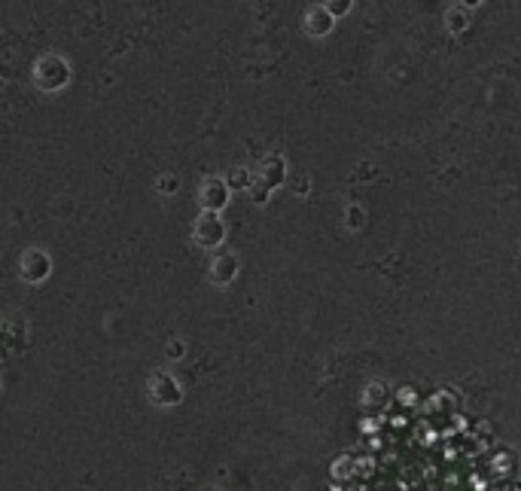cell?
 <instances>
[{
    "label": "cell",
    "mask_w": 521,
    "mask_h": 491,
    "mask_svg": "<svg viewBox=\"0 0 521 491\" xmlns=\"http://www.w3.org/2000/svg\"><path fill=\"white\" fill-rule=\"evenodd\" d=\"M71 64L61 55H43L34 64V83L40 92H61L71 83Z\"/></svg>",
    "instance_id": "obj_1"
},
{
    "label": "cell",
    "mask_w": 521,
    "mask_h": 491,
    "mask_svg": "<svg viewBox=\"0 0 521 491\" xmlns=\"http://www.w3.org/2000/svg\"><path fill=\"white\" fill-rule=\"evenodd\" d=\"M193 239L202 244V248H220L226 241V223L220 220V214H211V211H202L193 226Z\"/></svg>",
    "instance_id": "obj_2"
},
{
    "label": "cell",
    "mask_w": 521,
    "mask_h": 491,
    "mask_svg": "<svg viewBox=\"0 0 521 491\" xmlns=\"http://www.w3.org/2000/svg\"><path fill=\"white\" fill-rule=\"evenodd\" d=\"M229 196H232L229 183L220 180V178H211V180L202 183V189H198V205H202V211L220 214L229 205Z\"/></svg>",
    "instance_id": "obj_3"
},
{
    "label": "cell",
    "mask_w": 521,
    "mask_h": 491,
    "mask_svg": "<svg viewBox=\"0 0 521 491\" xmlns=\"http://www.w3.org/2000/svg\"><path fill=\"white\" fill-rule=\"evenodd\" d=\"M49 272H52L49 253H43L40 248L25 250V257H21V278H25L28 284H43L46 278H49Z\"/></svg>",
    "instance_id": "obj_4"
},
{
    "label": "cell",
    "mask_w": 521,
    "mask_h": 491,
    "mask_svg": "<svg viewBox=\"0 0 521 491\" xmlns=\"http://www.w3.org/2000/svg\"><path fill=\"white\" fill-rule=\"evenodd\" d=\"M302 28H305V34H308V37H326V34H333L335 19H333V15H329L326 6L320 3V6H311V10L305 12Z\"/></svg>",
    "instance_id": "obj_5"
},
{
    "label": "cell",
    "mask_w": 521,
    "mask_h": 491,
    "mask_svg": "<svg viewBox=\"0 0 521 491\" xmlns=\"http://www.w3.org/2000/svg\"><path fill=\"white\" fill-rule=\"evenodd\" d=\"M283 178H287V165H283V159L281 156H265L263 165H259V171H256L259 187H265L268 193H272V189H278L283 183Z\"/></svg>",
    "instance_id": "obj_6"
},
{
    "label": "cell",
    "mask_w": 521,
    "mask_h": 491,
    "mask_svg": "<svg viewBox=\"0 0 521 491\" xmlns=\"http://www.w3.org/2000/svg\"><path fill=\"white\" fill-rule=\"evenodd\" d=\"M235 275H238V257H235V253H217L211 263V281L229 284Z\"/></svg>",
    "instance_id": "obj_7"
},
{
    "label": "cell",
    "mask_w": 521,
    "mask_h": 491,
    "mask_svg": "<svg viewBox=\"0 0 521 491\" xmlns=\"http://www.w3.org/2000/svg\"><path fill=\"white\" fill-rule=\"evenodd\" d=\"M152 400H156V403H177V400H180L177 381H174L171 375L159 372L156 379H152Z\"/></svg>",
    "instance_id": "obj_8"
},
{
    "label": "cell",
    "mask_w": 521,
    "mask_h": 491,
    "mask_svg": "<svg viewBox=\"0 0 521 491\" xmlns=\"http://www.w3.org/2000/svg\"><path fill=\"white\" fill-rule=\"evenodd\" d=\"M445 28L451 31V34H463V31L470 28V10H466V6H454V10H448Z\"/></svg>",
    "instance_id": "obj_9"
},
{
    "label": "cell",
    "mask_w": 521,
    "mask_h": 491,
    "mask_svg": "<svg viewBox=\"0 0 521 491\" xmlns=\"http://www.w3.org/2000/svg\"><path fill=\"white\" fill-rule=\"evenodd\" d=\"M324 6L329 10L333 19H342V15L351 12V6H354V0H324Z\"/></svg>",
    "instance_id": "obj_10"
},
{
    "label": "cell",
    "mask_w": 521,
    "mask_h": 491,
    "mask_svg": "<svg viewBox=\"0 0 521 491\" xmlns=\"http://www.w3.org/2000/svg\"><path fill=\"white\" fill-rule=\"evenodd\" d=\"M177 187H180L177 174H162V178H159V193H162V196H174V193H177Z\"/></svg>",
    "instance_id": "obj_11"
},
{
    "label": "cell",
    "mask_w": 521,
    "mask_h": 491,
    "mask_svg": "<svg viewBox=\"0 0 521 491\" xmlns=\"http://www.w3.org/2000/svg\"><path fill=\"white\" fill-rule=\"evenodd\" d=\"M363 208H357V205H354V208H348V229H360V226H363Z\"/></svg>",
    "instance_id": "obj_12"
},
{
    "label": "cell",
    "mask_w": 521,
    "mask_h": 491,
    "mask_svg": "<svg viewBox=\"0 0 521 491\" xmlns=\"http://www.w3.org/2000/svg\"><path fill=\"white\" fill-rule=\"evenodd\" d=\"M482 3H485V0H461V6H466V10H476Z\"/></svg>",
    "instance_id": "obj_13"
}]
</instances>
